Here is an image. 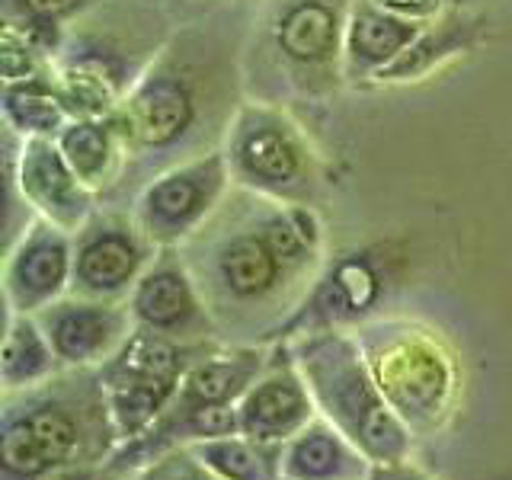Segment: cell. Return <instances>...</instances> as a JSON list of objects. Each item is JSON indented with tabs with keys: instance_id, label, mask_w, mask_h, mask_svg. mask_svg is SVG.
Masks as SVG:
<instances>
[{
	"instance_id": "cell-1",
	"label": "cell",
	"mask_w": 512,
	"mask_h": 480,
	"mask_svg": "<svg viewBox=\"0 0 512 480\" xmlns=\"http://www.w3.org/2000/svg\"><path fill=\"white\" fill-rule=\"evenodd\" d=\"M122 445L96 368H61L42 384L0 394V480H42L100 464Z\"/></svg>"
},
{
	"instance_id": "cell-2",
	"label": "cell",
	"mask_w": 512,
	"mask_h": 480,
	"mask_svg": "<svg viewBox=\"0 0 512 480\" xmlns=\"http://www.w3.org/2000/svg\"><path fill=\"white\" fill-rule=\"evenodd\" d=\"M288 343L311 388L317 413L327 416L349 442H356L368 461L394 464L413 458L416 439L378 391L356 333L324 327L298 333Z\"/></svg>"
},
{
	"instance_id": "cell-3",
	"label": "cell",
	"mask_w": 512,
	"mask_h": 480,
	"mask_svg": "<svg viewBox=\"0 0 512 480\" xmlns=\"http://www.w3.org/2000/svg\"><path fill=\"white\" fill-rule=\"evenodd\" d=\"M356 340L378 391L416 442L436 439L455 420L461 368L436 330L410 320H372Z\"/></svg>"
},
{
	"instance_id": "cell-4",
	"label": "cell",
	"mask_w": 512,
	"mask_h": 480,
	"mask_svg": "<svg viewBox=\"0 0 512 480\" xmlns=\"http://www.w3.org/2000/svg\"><path fill=\"white\" fill-rule=\"evenodd\" d=\"M215 343L189 346L170 340V336L135 327L132 336L96 368L122 442L138 439L141 432L154 426V420L170 407V400L180 391L189 365Z\"/></svg>"
},
{
	"instance_id": "cell-5",
	"label": "cell",
	"mask_w": 512,
	"mask_h": 480,
	"mask_svg": "<svg viewBox=\"0 0 512 480\" xmlns=\"http://www.w3.org/2000/svg\"><path fill=\"white\" fill-rule=\"evenodd\" d=\"M160 247L144 234L138 218L90 215L74 234V276L71 292L96 301H128Z\"/></svg>"
},
{
	"instance_id": "cell-6",
	"label": "cell",
	"mask_w": 512,
	"mask_h": 480,
	"mask_svg": "<svg viewBox=\"0 0 512 480\" xmlns=\"http://www.w3.org/2000/svg\"><path fill=\"white\" fill-rule=\"evenodd\" d=\"M128 308H132L135 327L170 336L176 343L202 346L221 340L215 317L186 260L170 247L160 250L157 260L144 269V276L128 295Z\"/></svg>"
},
{
	"instance_id": "cell-7",
	"label": "cell",
	"mask_w": 512,
	"mask_h": 480,
	"mask_svg": "<svg viewBox=\"0 0 512 480\" xmlns=\"http://www.w3.org/2000/svg\"><path fill=\"white\" fill-rule=\"evenodd\" d=\"M224 186H228V167L218 154L176 167L141 192L138 224L160 250L183 244L202 231L205 218L221 202Z\"/></svg>"
},
{
	"instance_id": "cell-8",
	"label": "cell",
	"mask_w": 512,
	"mask_h": 480,
	"mask_svg": "<svg viewBox=\"0 0 512 480\" xmlns=\"http://www.w3.org/2000/svg\"><path fill=\"white\" fill-rule=\"evenodd\" d=\"M314 416H317V404L295 362L292 343L288 340L272 343L263 372L253 378L244 397L237 400L240 432L266 445H285Z\"/></svg>"
},
{
	"instance_id": "cell-9",
	"label": "cell",
	"mask_w": 512,
	"mask_h": 480,
	"mask_svg": "<svg viewBox=\"0 0 512 480\" xmlns=\"http://www.w3.org/2000/svg\"><path fill=\"white\" fill-rule=\"evenodd\" d=\"M32 317L39 320L64 368H100L135 330L128 301L64 295Z\"/></svg>"
},
{
	"instance_id": "cell-10",
	"label": "cell",
	"mask_w": 512,
	"mask_h": 480,
	"mask_svg": "<svg viewBox=\"0 0 512 480\" xmlns=\"http://www.w3.org/2000/svg\"><path fill=\"white\" fill-rule=\"evenodd\" d=\"M74 276V234L52 221H32L29 231L10 244L4 263L7 311L39 314L52 301L71 292Z\"/></svg>"
},
{
	"instance_id": "cell-11",
	"label": "cell",
	"mask_w": 512,
	"mask_h": 480,
	"mask_svg": "<svg viewBox=\"0 0 512 480\" xmlns=\"http://www.w3.org/2000/svg\"><path fill=\"white\" fill-rule=\"evenodd\" d=\"M228 160L240 183L269 196H292L308 183V151L301 138L269 112H244L237 119Z\"/></svg>"
},
{
	"instance_id": "cell-12",
	"label": "cell",
	"mask_w": 512,
	"mask_h": 480,
	"mask_svg": "<svg viewBox=\"0 0 512 480\" xmlns=\"http://www.w3.org/2000/svg\"><path fill=\"white\" fill-rule=\"evenodd\" d=\"M199 119V100L176 71H151L128 93L119 112V132L144 151H164L183 141Z\"/></svg>"
},
{
	"instance_id": "cell-13",
	"label": "cell",
	"mask_w": 512,
	"mask_h": 480,
	"mask_svg": "<svg viewBox=\"0 0 512 480\" xmlns=\"http://www.w3.org/2000/svg\"><path fill=\"white\" fill-rule=\"evenodd\" d=\"M20 186L23 199L32 208L58 224L61 231L77 234L90 221V186L71 170L68 157L61 154L58 144L45 138H32L23 148V167H20Z\"/></svg>"
},
{
	"instance_id": "cell-14",
	"label": "cell",
	"mask_w": 512,
	"mask_h": 480,
	"mask_svg": "<svg viewBox=\"0 0 512 480\" xmlns=\"http://www.w3.org/2000/svg\"><path fill=\"white\" fill-rule=\"evenodd\" d=\"M368 474V455L320 413L282 445V480H368Z\"/></svg>"
},
{
	"instance_id": "cell-15",
	"label": "cell",
	"mask_w": 512,
	"mask_h": 480,
	"mask_svg": "<svg viewBox=\"0 0 512 480\" xmlns=\"http://www.w3.org/2000/svg\"><path fill=\"white\" fill-rule=\"evenodd\" d=\"M420 36V26L394 16L384 7H378L375 0H359L352 10V20L346 29V48L349 61L356 68H388L394 64L407 48Z\"/></svg>"
},
{
	"instance_id": "cell-16",
	"label": "cell",
	"mask_w": 512,
	"mask_h": 480,
	"mask_svg": "<svg viewBox=\"0 0 512 480\" xmlns=\"http://www.w3.org/2000/svg\"><path fill=\"white\" fill-rule=\"evenodd\" d=\"M336 39H340V20L324 0H298L282 10L276 23L279 52L298 68L327 64L336 55Z\"/></svg>"
},
{
	"instance_id": "cell-17",
	"label": "cell",
	"mask_w": 512,
	"mask_h": 480,
	"mask_svg": "<svg viewBox=\"0 0 512 480\" xmlns=\"http://www.w3.org/2000/svg\"><path fill=\"white\" fill-rule=\"evenodd\" d=\"M61 362L55 356L52 343L42 333L39 320L32 314L7 311V333L4 352H0V391H23L32 384H42L61 372Z\"/></svg>"
},
{
	"instance_id": "cell-18",
	"label": "cell",
	"mask_w": 512,
	"mask_h": 480,
	"mask_svg": "<svg viewBox=\"0 0 512 480\" xmlns=\"http://www.w3.org/2000/svg\"><path fill=\"white\" fill-rule=\"evenodd\" d=\"M189 452L221 480H282V445L256 442L244 432L196 442Z\"/></svg>"
},
{
	"instance_id": "cell-19",
	"label": "cell",
	"mask_w": 512,
	"mask_h": 480,
	"mask_svg": "<svg viewBox=\"0 0 512 480\" xmlns=\"http://www.w3.org/2000/svg\"><path fill=\"white\" fill-rule=\"evenodd\" d=\"M119 128H112L103 119H77L68 128H61L58 148L68 157L71 170L84 180L90 189H100L109 183L112 167H116V141Z\"/></svg>"
},
{
	"instance_id": "cell-20",
	"label": "cell",
	"mask_w": 512,
	"mask_h": 480,
	"mask_svg": "<svg viewBox=\"0 0 512 480\" xmlns=\"http://www.w3.org/2000/svg\"><path fill=\"white\" fill-rule=\"evenodd\" d=\"M4 112L7 119L29 135H55L61 132L64 122V106L58 87L45 84L42 77L23 80V84H10L4 93Z\"/></svg>"
},
{
	"instance_id": "cell-21",
	"label": "cell",
	"mask_w": 512,
	"mask_h": 480,
	"mask_svg": "<svg viewBox=\"0 0 512 480\" xmlns=\"http://www.w3.org/2000/svg\"><path fill=\"white\" fill-rule=\"evenodd\" d=\"M141 474L144 480H221L215 471H208L189 448H173L164 458L148 464Z\"/></svg>"
},
{
	"instance_id": "cell-22",
	"label": "cell",
	"mask_w": 512,
	"mask_h": 480,
	"mask_svg": "<svg viewBox=\"0 0 512 480\" xmlns=\"http://www.w3.org/2000/svg\"><path fill=\"white\" fill-rule=\"evenodd\" d=\"M87 0H13V10L32 23H58L64 16H74Z\"/></svg>"
},
{
	"instance_id": "cell-23",
	"label": "cell",
	"mask_w": 512,
	"mask_h": 480,
	"mask_svg": "<svg viewBox=\"0 0 512 480\" xmlns=\"http://www.w3.org/2000/svg\"><path fill=\"white\" fill-rule=\"evenodd\" d=\"M125 474L116 471V464L109 458L100 464H71V468H58L42 480H122Z\"/></svg>"
},
{
	"instance_id": "cell-24",
	"label": "cell",
	"mask_w": 512,
	"mask_h": 480,
	"mask_svg": "<svg viewBox=\"0 0 512 480\" xmlns=\"http://www.w3.org/2000/svg\"><path fill=\"white\" fill-rule=\"evenodd\" d=\"M368 480H436L426 468L416 464V458L407 461H394V464H372V474Z\"/></svg>"
},
{
	"instance_id": "cell-25",
	"label": "cell",
	"mask_w": 512,
	"mask_h": 480,
	"mask_svg": "<svg viewBox=\"0 0 512 480\" xmlns=\"http://www.w3.org/2000/svg\"><path fill=\"white\" fill-rule=\"evenodd\" d=\"M375 4L394 16H404V20L416 23V20H423V16L436 13L439 0H375Z\"/></svg>"
},
{
	"instance_id": "cell-26",
	"label": "cell",
	"mask_w": 512,
	"mask_h": 480,
	"mask_svg": "<svg viewBox=\"0 0 512 480\" xmlns=\"http://www.w3.org/2000/svg\"><path fill=\"white\" fill-rule=\"evenodd\" d=\"M122 480H144V474H141V471H135V474H128V477H122Z\"/></svg>"
},
{
	"instance_id": "cell-27",
	"label": "cell",
	"mask_w": 512,
	"mask_h": 480,
	"mask_svg": "<svg viewBox=\"0 0 512 480\" xmlns=\"http://www.w3.org/2000/svg\"><path fill=\"white\" fill-rule=\"evenodd\" d=\"M509 480H512V464H509Z\"/></svg>"
}]
</instances>
